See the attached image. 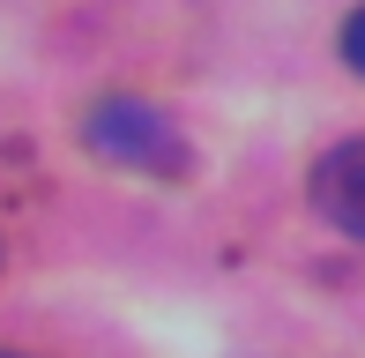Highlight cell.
Here are the masks:
<instances>
[{
	"instance_id": "6da1fadb",
	"label": "cell",
	"mask_w": 365,
	"mask_h": 358,
	"mask_svg": "<svg viewBox=\"0 0 365 358\" xmlns=\"http://www.w3.org/2000/svg\"><path fill=\"white\" fill-rule=\"evenodd\" d=\"M82 142H90L105 165H127V172H149V179H179L194 165L187 135H179L149 97H97L90 120H82Z\"/></svg>"
},
{
	"instance_id": "3957f363",
	"label": "cell",
	"mask_w": 365,
	"mask_h": 358,
	"mask_svg": "<svg viewBox=\"0 0 365 358\" xmlns=\"http://www.w3.org/2000/svg\"><path fill=\"white\" fill-rule=\"evenodd\" d=\"M343 60H351V75H365V0L343 15Z\"/></svg>"
},
{
	"instance_id": "277c9868",
	"label": "cell",
	"mask_w": 365,
	"mask_h": 358,
	"mask_svg": "<svg viewBox=\"0 0 365 358\" xmlns=\"http://www.w3.org/2000/svg\"><path fill=\"white\" fill-rule=\"evenodd\" d=\"M0 358H23V351H0Z\"/></svg>"
},
{
	"instance_id": "7a4b0ae2",
	"label": "cell",
	"mask_w": 365,
	"mask_h": 358,
	"mask_svg": "<svg viewBox=\"0 0 365 358\" xmlns=\"http://www.w3.org/2000/svg\"><path fill=\"white\" fill-rule=\"evenodd\" d=\"M313 209H321L343 239L365 247V135L336 142V150L313 165Z\"/></svg>"
}]
</instances>
